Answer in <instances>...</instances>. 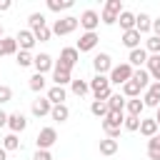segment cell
Wrapping results in <instances>:
<instances>
[{
	"instance_id": "1",
	"label": "cell",
	"mask_w": 160,
	"mask_h": 160,
	"mask_svg": "<svg viewBox=\"0 0 160 160\" xmlns=\"http://www.w3.org/2000/svg\"><path fill=\"white\" fill-rule=\"evenodd\" d=\"M122 122H125V112H108V115L102 118V130H105V135L112 138V140H118Z\"/></svg>"
},
{
	"instance_id": "2",
	"label": "cell",
	"mask_w": 160,
	"mask_h": 160,
	"mask_svg": "<svg viewBox=\"0 0 160 160\" xmlns=\"http://www.w3.org/2000/svg\"><path fill=\"white\" fill-rule=\"evenodd\" d=\"M132 72H135V68L130 65V62H120V65H112V70H110V85H125L128 80H132Z\"/></svg>"
},
{
	"instance_id": "3",
	"label": "cell",
	"mask_w": 160,
	"mask_h": 160,
	"mask_svg": "<svg viewBox=\"0 0 160 160\" xmlns=\"http://www.w3.org/2000/svg\"><path fill=\"white\" fill-rule=\"evenodd\" d=\"M90 92L95 95V100L108 102V98L112 95V92H110V78H108V75H95V78L90 80Z\"/></svg>"
},
{
	"instance_id": "4",
	"label": "cell",
	"mask_w": 160,
	"mask_h": 160,
	"mask_svg": "<svg viewBox=\"0 0 160 160\" xmlns=\"http://www.w3.org/2000/svg\"><path fill=\"white\" fill-rule=\"evenodd\" d=\"M122 10H125V8H122L120 0H108L105 8H102V12H100V22H102V25H115Z\"/></svg>"
},
{
	"instance_id": "5",
	"label": "cell",
	"mask_w": 160,
	"mask_h": 160,
	"mask_svg": "<svg viewBox=\"0 0 160 160\" xmlns=\"http://www.w3.org/2000/svg\"><path fill=\"white\" fill-rule=\"evenodd\" d=\"M78 25H80V18H72V15L60 18V20H55V25H52V35H70V32L78 30Z\"/></svg>"
},
{
	"instance_id": "6",
	"label": "cell",
	"mask_w": 160,
	"mask_h": 160,
	"mask_svg": "<svg viewBox=\"0 0 160 160\" xmlns=\"http://www.w3.org/2000/svg\"><path fill=\"white\" fill-rule=\"evenodd\" d=\"M35 142H38V150H50V148L58 142V130H55V128H42V130L38 132Z\"/></svg>"
},
{
	"instance_id": "7",
	"label": "cell",
	"mask_w": 160,
	"mask_h": 160,
	"mask_svg": "<svg viewBox=\"0 0 160 160\" xmlns=\"http://www.w3.org/2000/svg\"><path fill=\"white\" fill-rule=\"evenodd\" d=\"M92 68H95V75H110V70H112V58L108 55V52H98L95 58H92Z\"/></svg>"
},
{
	"instance_id": "8",
	"label": "cell",
	"mask_w": 160,
	"mask_h": 160,
	"mask_svg": "<svg viewBox=\"0 0 160 160\" xmlns=\"http://www.w3.org/2000/svg\"><path fill=\"white\" fill-rule=\"evenodd\" d=\"M98 42H100L98 32H82L75 48H78V52H90V50H95V48H98Z\"/></svg>"
},
{
	"instance_id": "9",
	"label": "cell",
	"mask_w": 160,
	"mask_h": 160,
	"mask_svg": "<svg viewBox=\"0 0 160 160\" xmlns=\"http://www.w3.org/2000/svg\"><path fill=\"white\" fill-rule=\"evenodd\" d=\"M78 60H80V52H78V48H62V50H60V60H58V65H62V68L72 70Z\"/></svg>"
},
{
	"instance_id": "10",
	"label": "cell",
	"mask_w": 160,
	"mask_h": 160,
	"mask_svg": "<svg viewBox=\"0 0 160 160\" xmlns=\"http://www.w3.org/2000/svg\"><path fill=\"white\" fill-rule=\"evenodd\" d=\"M142 102H145V108H160V82H150V88L145 90V95H142Z\"/></svg>"
},
{
	"instance_id": "11",
	"label": "cell",
	"mask_w": 160,
	"mask_h": 160,
	"mask_svg": "<svg viewBox=\"0 0 160 160\" xmlns=\"http://www.w3.org/2000/svg\"><path fill=\"white\" fill-rule=\"evenodd\" d=\"M80 25L85 28V32H95V28L100 25V12L98 10H85L80 15Z\"/></svg>"
},
{
	"instance_id": "12",
	"label": "cell",
	"mask_w": 160,
	"mask_h": 160,
	"mask_svg": "<svg viewBox=\"0 0 160 160\" xmlns=\"http://www.w3.org/2000/svg\"><path fill=\"white\" fill-rule=\"evenodd\" d=\"M32 68H35V72L45 75L48 70H52V68H55V60H52L48 52H40V55H35V62H32Z\"/></svg>"
},
{
	"instance_id": "13",
	"label": "cell",
	"mask_w": 160,
	"mask_h": 160,
	"mask_svg": "<svg viewBox=\"0 0 160 160\" xmlns=\"http://www.w3.org/2000/svg\"><path fill=\"white\" fill-rule=\"evenodd\" d=\"M15 40H18V48H20V50H28V52H30V50L35 48V42H38L35 35H32V30H20V32L15 35Z\"/></svg>"
},
{
	"instance_id": "14",
	"label": "cell",
	"mask_w": 160,
	"mask_h": 160,
	"mask_svg": "<svg viewBox=\"0 0 160 160\" xmlns=\"http://www.w3.org/2000/svg\"><path fill=\"white\" fill-rule=\"evenodd\" d=\"M52 82H55V85H60V88H65L68 82H72V75H70V70L55 62V68H52Z\"/></svg>"
},
{
	"instance_id": "15",
	"label": "cell",
	"mask_w": 160,
	"mask_h": 160,
	"mask_svg": "<svg viewBox=\"0 0 160 160\" xmlns=\"http://www.w3.org/2000/svg\"><path fill=\"white\" fill-rule=\"evenodd\" d=\"M8 128H10V132H22L25 128H28V120H25V115L22 112H10L8 115Z\"/></svg>"
},
{
	"instance_id": "16",
	"label": "cell",
	"mask_w": 160,
	"mask_h": 160,
	"mask_svg": "<svg viewBox=\"0 0 160 160\" xmlns=\"http://www.w3.org/2000/svg\"><path fill=\"white\" fill-rule=\"evenodd\" d=\"M32 115L35 118H45V115H50V110H52V102L48 100V98H38V100H32Z\"/></svg>"
},
{
	"instance_id": "17",
	"label": "cell",
	"mask_w": 160,
	"mask_h": 160,
	"mask_svg": "<svg viewBox=\"0 0 160 160\" xmlns=\"http://www.w3.org/2000/svg\"><path fill=\"white\" fill-rule=\"evenodd\" d=\"M158 122H155V118H140V135H145L148 140L150 138H155L158 135Z\"/></svg>"
},
{
	"instance_id": "18",
	"label": "cell",
	"mask_w": 160,
	"mask_h": 160,
	"mask_svg": "<svg viewBox=\"0 0 160 160\" xmlns=\"http://www.w3.org/2000/svg\"><path fill=\"white\" fill-rule=\"evenodd\" d=\"M128 62L138 70V68H142L145 62H148V50L145 48H138V50H130V55H128Z\"/></svg>"
},
{
	"instance_id": "19",
	"label": "cell",
	"mask_w": 160,
	"mask_h": 160,
	"mask_svg": "<svg viewBox=\"0 0 160 160\" xmlns=\"http://www.w3.org/2000/svg\"><path fill=\"white\" fill-rule=\"evenodd\" d=\"M140 40H142V35H140L138 30H128V32H122V45H125L128 50H138V48H140Z\"/></svg>"
},
{
	"instance_id": "20",
	"label": "cell",
	"mask_w": 160,
	"mask_h": 160,
	"mask_svg": "<svg viewBox=\"0 0 160 160\" xmlns=\"http://www.w3.org/2000/svg\"><path fill=\"white\" fill-rule=\"evenodd\" d=\"M125 102H128V100H125L122 92H112V95L108 98V110H110V112H122V110H125Z\"/></svg>"
},
{
	"instance_id": "21",
	"label": "cell",
	"mask_w": 160,
	"mask_h": 160,
	"mask_svg": "<svg viewBox=\"0 0 160 160\" xmlns=\"http://www.w3.org/2000/svg\"><path fill=\"white\" fill-rule=\"evenodd\" d=\"M145 70L150 72V78H152L155 82H160V55H148Z\"/></svg>"
},
{
	"instance_id": "22",
	"label": "cell",
	"mask_w": 160,
	"mask_h": 160,
	"mask_svg": "<svg viewBox=\"0 0 160 160\" xmlns=\"http://www.w3.org/2000/svg\"><path fill=\"white\" fill-rule=\"evenodd\" d=\"M135 30H138L140 35L150 32V30H152V18H150L148 12H140V15L135 18Z\"/></svg>"
},
{
	"instance_id": "23",
	"label": "cell",
	"mask_w": 160,
	"mask_h": 160,
	"mask_svg": "<svg viewBox=\"0 0 160 160\" xmlns=\"http://www.w3.org/2000/svg\"><path fill=\"white\" fill-rule=\"evenodd\" d=\"M20 50H18V40L15 38H2L0 40V58H5V55H18Z\"/></svg>"
},
{
	"instance_id": "24",
	"label": "cell",
	"mask_w": 160,
	"mask_h": 160,
	"mask_svg": "<svg viewBox=\"0 0 160 160\" xmlns=\"http://www.w3.org/2000/svg\"><path fill=\"white\" fill-rule=\"evenodd\" d=\"M135 12H130V10H122L120 12V18H118V22H120V28H122V32H128V30H135Z\"/></svg>"
},
{
	"instance_id": "25",
	"label": "cell",
	"mask_w": 160,
	"mask_h": 160,
	"mask_svg": "<svg viewBox=\"0 0 160 160\" xmlns=\"http://www.w3.org/2000/svg\"><path fill=\"white\" fill-rule=\"evenodd\" d=\"M45 98H48L52 105H62L68 95H65V88H60V85H52V88L48 90V95H45Z\"/></svg>"
},
{
	"instance_id": "26",
	"label": "cell",
	"mask_w": 160,
	"mask_h": 160,
	"mask_svg": "<svg viewBox=\"0 0 160 160\" xmlns=\"http://www.w3.org/2000/svg\"><path fill=\"white\" fill-rule=\"evenodd\" d=\"M125 110H128V115L140 118V115H142V110H145V102H142L140 98H132V100H128V102H125Z\"/></svg>"
},
{
	"instance_id": "27",
	"label": "cell",
	"mask_w": 160,
	"mask_h": 160,
	"mask_svg": "<svg viewBox=\"0 0 160 160\" xmlns=\"http://www.w3.org/2000/svg\"><path fill=\"white\" fill-rule=\"evenodd\" d=\"M50 118L55 120V122H65L68 118H70V110H68V105L62 102V105H52V110H50Z\"/></svg>"
},
{
	"instance_id": "28",
	"label": "cell",
	"mask_w": 160,
	"mask_h": 160,
	"mask_svg": "<svg viewBox=\"0 0 160 160\" xmlns=\"http://www.w3.org/2000/svg\"><path fill=\"white\" fill-rule=\"evenodd\" d=\"M140 90H142V88H140L135 80H128V82L122 85V90H120V92H122L128 100H132V98H140Z\"/></svg>"
},
{
	"instance_id": "29",
	"label": "cell",
	"mask_w": 160,
	"mask_h": 160,
	"mask_svg": "<svg viewBox=\"0 0 160 160\" xmlns=\"http://www.w3.org/2000/svg\"><path fill=\"white\" fill-rule=\"evenodd\" d=\"M132 80H135L142 90H145V88H150V72H148L145 68H138V70L132 72Z\"/></svg>"
},
{
	"instance_id": "30",
	"label": "cell",
	"mask_w": 160,
	"mask_h": 160,
	"mask_svg": "<svg viewBox=\"0 0 160 160\" xmlns=\"http://www.w3.org/2000/svg\"><path fill=\"white\" fill-rule=\"evenodd\" d=\"M118 152V140H112V138H105V140H100V155H115Z\"/></svg>"
},
{
	"instance_id": "31",
	"label": "cell",
	"mask_w": 160,
	"mask_h": 160,
	"mask_svg": "<svg viewBox=\"0 0 160 160\" xmlns=\"http://www.w3.org/2000/svg\"><path fill=\"white\" fill-rule=\"evenodd\" d=\"M15 62H18L20 68H30V65L35 62V55H32V52H28V50H20V52L15 55Z\"/></svg>"
},
{
	"instance_id": "32",
	"label": "cell",
	"mask_w": 160,
	"mask_h": 160,
	"mask_svg": "<svg viewBox=\"0 0 160 160\" xmlns=\"http://www.w3.org/2000/svg\"><path fill=\"white\" fill-rule=\"evenodd\" d=\"M45 82H48V80H45V75L35 72V75L30 78V82H28V85H30V90H32V92H42V90H45Z\"/></svg>"
},
{
	"instance_id": "33",
	"label": "cell",
	"mask_w": 160,
	"mask_h": 160,
	"mask_svg": "<svg viewBox=\"0 0 160 160\" xmlns=\"http://www.w3.org/2000/svg\"><path fill=\"white\" fill-rule=\"evenodd\" d=\"M70 90H72L78 98H82V95L90 92V82H85V80H72V82H70Z\"/></svg>"
},
{
	"instance_id": "34",
	"label": "cell",
	"mask_w": 160,
	"mask_h": 160,
	"mask_svg": "<svg viewBox=\"0 0 160 160\" xmlns=\"http://www.w3.org/2000/svg\"><path fill=\"white\" fill-rule=\"evenodd\" d=\"M90 112H92L95 118H100V120H102V118H105L110 110H108V102H102V100H92V105H90Z\"/></svg>"
},
{
	"instance_id": "35",
	"label": "cell",
	"mask_w": 160,
	"mask_h": 160,
	"mask_svg": "<svg viewBox=\"0 0 160 160\" xmlns=\"http://www.w3.org/2000/svg\"><path fill=\"white\" fill-rule=\"evenodd\" d=\"M148 158L150 160H160V140H158V135L148 140Z\"/></svg>"
},
{
	"instance_id": "36",
	"label": "cell",
	"mask_w": 160,
	"mask_h": 160,
	"mask_svg": "<svg viewBox=\"0 0 160 160\" xmlns=\"http://www.w3.org/2000/svg\"><path fill=\"white\" fill-rule=\"evenodd\" d=\"M70 8H72V0H48V10H52V12L70 10Z\"/></svg>"
},
{
	"instance_id": "37",
	"label": "cell",
	"mask_w": 160,
	"mask_h": 160,
	"mask_svg": "<svg viewBox=\"0 0 160 160\" xmlns=\"http://www.w3.org/2000/svg\"><path fill=\"white\" fill-rule=\"evenodd\" d=\"M145 50H148V55H160V38L158 35H150L145 40Z\"/></svg>"
},
{
	"instance_id": "38",
	"label": "cell",
	"mask_w": 160,
	"mask_h": 160,
	"mask_svg": "<svg viewBox=\"0 0 160 160\" xmlns=\"http://www.w3.org/2000/svg\"><path fill=\"white\" fill-rule=\"evenodd\" d=\"M32 35H35V40H38V42H48V40H50V35H52V28H48V25L35 28V30H32Z\"/></svg>"
},
{
	"instance_id": "39",
	"label": "cell",
	"mask_w": 160,
	"mask_h": 160,
	"mask_svg": "<svg viewBox=\"0 0 160 160\" xmlns=\"http://www.w3.org/2000/svg\"><path fill=\"white\" fill-rule=\"evenodd\" d=\"M2 148H5L8 152H10V150H18V148H20V140H18V135H15V132H8V135L2 138Z\"/></svg>"
},
{
	"instance_id": "40",
	"label": "cell",
	"mask_w": 160,
	"mask_h": 160,
	"mask_svg": "<svg viewBox=\"0 0 160 160\" xmlns=\"http://www.w3.org/2000/svg\"><path fill=\"white\" fill-rule=\"evenodd\" d=\"M28 22H30V30H35V28H42V25H48V20H45V15H42V12H32V15L28 18Z\"/></svg>"
},
{
	"instance_id": "41",
	"label": "cell",
	"mask_w": 160,
	"mask_h": 160,
	"mask_svg": "<svg viewBox=\"0 0 160 160\" xmlns=\"http://www.w3.org/2000/svg\"><path fill=\"white\" fill-rule=\"evenodd\" d=\"M122 128H125V130H130V132H138V130H140V118L128 115V118H125V122H122Z\"/></svg>"
},
{
	"instance_id": "42",
	"label": "cell",
	"mask_w": 160,
	"mask_h": 160,
	"mask_svg": "<svg viewBox=\"0 0 160 160\" xmlns=\"http://www.w3.org/2000/svg\"><path fill=\"white\" fill-rule=\"evenodd\" d=\"M10 100H12V90L8 85H0V105L2 102H10Z\"/></svg>"
},
{
	"instance_id": "43",
	"label": "cell",
	"mask_w": 160,
	"mask_h": 160,
	"mask_svg": "<svg viewBox=\"0 0 160 160\" xmlns=\"http://www.w3.org/2000/svg\"><path fill=\"white\" fill-rule=\"evenodd\" d=\"M32 160H52V155H50V150H38Z\"/></svg>"
},
{
	"instance_id": "44",
	"label": "cell",
	"mask_w": 160,
	"mask_h": 160,
	"mask_svg": "<svg viewBox=\"0 0 160 160\" xmlns=\"http://www.w3.org/2000/svg\"><path fill=\"white\" fill-rule=\"evenodd\" d=\"M10 8H12V2H10V0H0V12H8Z\"/></svg>"
},
{
	"instance_id": "45",
	"label": "cell",
	"mask_w": 160,
	"mask_h": 160,
	"mask_svg": "<svg viewBox=\"0 0 160 160\" xmlns=\"http://www.w3.org/2000/svg\"><path fill=\"white\" fill-rule=\"evenodd\" d=\"M152 32L160 38V18H158V20H152Z\"/></svg>"
},
{
	"instance_id": "46",
	"label": "cell",
	"mask_w": 160,
	"mask_h": 160,
	"mask_svg": "<svg viewBox=\"0 0 160 160\" xmlns=\"http://www.w3.org/2000/svg\"><path fill=\"white\" fill-rule=\"evenodd\" d=\"M2 125H8V112L0 110V128H2Z\"/></svg>"
},
{
	"instance_id": "47",
	"label": "cell",
	"mask_w": 160,
	"mask_h": 160,
	"mask_svg": "<svg viewBox=\"0 0 160 160\" xmlns=\"http://www.w3.org/2000/svg\"><path fill=\"white\" fill-rule=\"evenodd\" d=\"M0 160H8V150L5 148H0Z\"/></svg>"
},
{
	"instance_id": "48",
	"label": "cell",
	"mask_w": 160,
	"mask_h": 160,
	"mask_svg": "<svg viewBox=\"0 0 160 160\" xmlns=\"http://www.w3.org/2000/svg\"><path fill=\"white\" fill-rule=\"evenodd\" d=\"M155 122H158V128H160V108L155 110Z\"/></svg>"
},
{
	"instance_id": "49",
	"label": "cell",
	"mask_w": 160,
	"mask_h": 160,
	"mask_svg": "<svg viewBox=\"0 0 160 160\" xmlns=\"http://www.w3.org/2000/svg\"><path fill=\"white\" fill-rule=\"evenodd\" d=\"M2 38H5V35H2V25H0V40H2Z\"/></svg>"
},
{
	"instance_id": "50",
	"label": "cell",
	"mask_w": 160,
	"mask_h": 160,
	"mask_svg": "<svg viewBox=\"0 0 160 160\" xmlns=\"http://www.w3.org/2000/svg\"><path fill=\"white\" fill-rule=\"evenodd\" d=\"M158 140H160V132H158Z\"/></svg>"
}]
</instances>
